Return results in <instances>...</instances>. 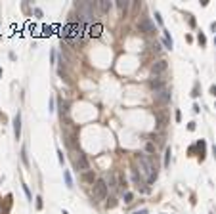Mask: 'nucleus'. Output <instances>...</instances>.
<instances>
[{
  "label": "nucleus",
  "mask_w": 216,
  "mask_h": 214,
  "mask_svg": "<svg viewBox=\"0 0 216 214\" xmlns=\"http://www.w3.org/2000/svg\"><path fill=\"white\" fill-rule=\"evenodd\" d=\"M117 8H119L121 13H124L128 10V2H126V0H117Z\"/></svg>",
  "instance_id": "13"
},
{
  "label": "nucleus",
  "mask_w": 216,
  "mask_h": 214,
  "mask_svg": "<svg viewBox=\"0 0 216 214\" xmlns=\"http://www.w3.org/2000/svg\"><path fill=\"white\" fill-rule=\"evenodd\" d=\"M90 37H102V25L100 23H94L92 27H90Z\"/></svg>",
  "instance_id": "11"
},
{
  "label": "nucleus",
  "mask_w": 216,
  "mask_h": 214,
  "mask_svg": "<svg viewBox=\"0 0 216 214\" xmlns=\"http://www.w3.org/2000/svg\"><path fill=\"white\" fill-rule=\"evenodd\" d=\"M115 205H117V201H115V199H111V201L109 203H107V206H109V208H113V206Z\"/></svg>",
  "instance_id": "22"
},
{
  "label": "nucleus",
  "mask_w": 216,
  "mask_h": 214,
  "mask_svg": "<svg viewBox=\"0 0 216 214\" xmlns=\"http://www.w3.org/2000/svg\"><path fill=\"white\" fill-rule=\"evenodd\" d=\"M167 69H168L167 61H164V59H161V61H155V63L151 65V73H153V75H155V77H157V75L164 73V71H167Z\"/></svg>",
  "instance_id": "7"
},
{
  "label": "nucleus",
  "mask_w": 216,
  "mask_h": 214,
  "mask_svg": "<svg viewBox=\"0 0 216 214\" xmlns=\"http://www.w3.org/2000/svg\"><path fill=\"white\" fill-rule=\"evenodd\" d=\"M107 182L105 180H96V184H94V197H96V201H103V199L107 197Z\"/></svg>",
  "instance_id": "3"
},
{
  "label": "nucleus",
  "mask_w": 216,
  "mask_h": 214,
  "mask_svg": "<svg viewBox=\"0 0 216 214\" xmlns=\"http://www.w3.org/2000/svg\"><path fill=\"white\" fill-rule=\"evenodd\" d=\"M82 180H84V182H88V184H96V180H94V172H92V170H86V172L82 174Z\"/></svg>",
  "instance_id": "12"
},
{
  "label": "nucleus",
  "mask_w": 216,
  "mask_h": 214,
  "mask_svg": "<svg viewBox=\"0 0 216 214\" xmlns=\"http://www.w3.org/2000/svg\"><path fill=\"white\" fill-rule=\"evenodd\" d=\"M197 147H199V157H201V161H203V159H205V141L203 140H199V141H197Z\"/></svg>",
  "instance_id": "15"
},
{
  "label": "nucleus",
  "mask_w": 216,
  "mask_h": 214,
  "mask_svg": "<svg viewBox=\"0 0 216 214\" xmlns=\"http://www.w3.org/2000/svg\"><path fill=\"white\" fill-rule=\"evenodd\" d=\"M0 77H2V69H0Z\"/></svg>",
  "instance_id": "29"
},
{
  "label": "nucleus",
  "mask_w": 216,
  "mask_h": 214,
  "mask_svg": "<svg viewBox=\"0 0 216 214\" xmlns=\"http://www.w3.org/2000/svg\"><path fill=\"white\" fill-rule=\"evenodd\" d=\"M157 124H159V128H164V124H167V117H164L163 113H157Z\"/></svg>",
  "instance_id": "14"
},
{
  "label": "nucleus",
  "mask_w": 216,
  "mask_h": 214,
  "mask_svg": "<svg viewBox=\"0 0 216 214\" xmlns=\"http://www.w3.org/2000/svg\"><path fill=\"white\" fill-rule=\"evenodd\" d=\"M63 176H65L67 187H73V180H71V174H69V172H67V170H65V172H63Z\"/></svg>",
  "instance_id": "19"
},
{
  "label": "nucleus",
  "mask_w": 216,
  "mask_h": 214,
  "mask_svg": "<svg viewBox=\"0 0 216 214\" xmlns=\"http://www.w3.org/2000/svg\"><path fill=\"white\" fill-rule=\"evenodd\" d=\"M132 178H134V182L138 184V186H136V187H138V189H140V184H142V178L138 176V172H136V170H132Z\"/></svg>",
  "instance_id": "20"
},
{
  "label": "nucleus",
  "mask_w": 216,
  "mask_h": 214,
  "mask_svg": "<svg viewBox=\"0 0 216 214\" xmlns=\"http://www.w3.org/2000/svg\"><path fill=\"white\" fill-rule=\"evenodd\" d=\"M132 199H134V195H132L130 191H126V193H124V203H132Z\"/></svg>",
  "instance_id": "21"
},
{
  "label": "nucleus",
  "mask_w": 216,
  "mask_h": 214,
  "mask_svg": "<svg viewBox=\"0 0 216 214\" xmlns=\"http://www.w3.org/2000/svg\"><path fill=\"white\" fill-rule=\"evenodd\" d=\"M147 151H149V153H153V151H155V147L151 145V143H147Z\"/></svg>",
  "instance_id": "25"
},
{
  "label": "nucleus",
  "mask_w": 216,
  "mask_h": 214,
  "mask_svg": "<svg viewBox=\"0 0 216 214\" xmlns=\"http://www.w3.org/2000/svg\"><path fill=\"white\" fill-rule=\"evenodd\" d=\"M149 88L153 90V92H159V90L167 88V86H164V81H163V78H159V77H153V78L149 81Z\"/></svg>",
  "instance_id": "8"
},
{
  "label": "nucleus",
  "mask_w": 216,
  "mask_h": 214,
  "mask_svg": "<svg viewBox=\"0 0 216 214\" xmlns=\"http://www.w3.org/2000/svg\"><path fill=\"white\" fill-rule=\"evenodd\" d=\"M132 214H147V210H136V212H132Z\"/></svg>",
  "instance_id": "28"
},
{
  "label": "nucleus",
  "mask_w": 216,
  "mask_h": 214,
  "mask_svg": "<svg viewBox=\"0 0 216 214\" xmlns=\"http://www.w3.org/2000/svg\"><path fill=\"white\" fill-rule=\"evenodd\" d=\"M107 187H111V189H117V180H115V174L111 172L109 174V186Z\"/></svg>",
  "instance_id": "17"
},
{
  "label": "nucleus",
  "mask_w": 216,
  "mask_h": 214,
  "mask_svg": "<svg viewBox=\"0 0 216 214\" xmlns=\"http://www.w3.org/2000/svg\"><path fill=\"white\" fill-rule=\"evenodd\" d=\"M73 162H75V168H77V170H82V172L88 170V159H86L82 153H75Z\"/></svg>",
  "instance_id": "6"
},
{
  "label": "nucleus",
  "mask_w": 216,
  "mask_h": 214,
  "mask_svg": "<svg viewBox=\"0 0 216 214\" xmlns=\"http://www.w3.org/2000/svg\"><path fill=\"white\" fill-rule=\"evenodd\" d=\"M164 166H170V147H167V151H164Z\"/></svg>",
  "instance_id": "18"
},
{
  "label": "nucleus",
  "mask_w": 216,
  "mask_h": 214,
  "mask_svg": "<svg viewBox=\"0 0 216 214\" xmlns=\"http://www.w3.org/2000/svg\"><path fill=\"white\" fill-rule=\"evenodd\" d=\"M164 46H167L168 50H172V38H170V35H168L167 31H164Z\"/></svg>",
  "instance_id": "16"
},
{
  "label": "nucleus",
  "mask_w": 216,
  "mask_h": 214,
  "mask_svg": "<svg viewBox=\"0 0 216 214\" xmlns=\"http://www.w3.org/2000/svg\"><path fill=\"white\" fill-rule=\"evenodd\" d=\"M78 8V13H80L82 19L90 21L92 17H94V10H96V4H92V2H80V4H77Z\"/></svg>",
  "instance_id": "2"
},
{
  "label": "nucleus",
  "mask_w": 216,
  "mask_h": 214,
  "mask_svg": "<svg viewBox=\"0 0 216 214\" xmlns=\"http://www.w3.org/2000/svg\"><path fill=\"white\" fill-rule=\"evenodd\" d=\"M13 134H16V140H19V136H21V115L19 113L13 119Z\"/></svg>",
  "instance_id": "9"
},
{
  "label": "nucleus",
  "mask_w": 216,
  "mask_h": 214,
  "mask_svg": "<svg viewBox=\"0 0 216 214\" xmlns=\"http://www.w3.org/2000/svg\"><path fill=\"white\" fill-rule=\"evenodd\" d=\"M37 208H42V199L37 197Z\"/></svg>",
  "instance_id": "23"
},
{
  "label": "nucleus",
  "mask_w": 216,
  "mask_h": 214,
  "mask_svg": "<svg viewBox=\"0 0 216 214\" xmlns=\"http://www.w3.org/2000/svg\"><path fill=\"white\" fill-rule=\"evenodd\" d=\"M210 94H212V96H216V86H214V84L210 86Z\"/></svg>",
  "instance_id": "27"
},
{
  "label": "nucleus",
  "mask_w": 216,
  "mask_h": 214,
  "mask_svg": "<svg viewBox=\"0 0 216 214\" xmlns=\"http://www.w3.org/2000/svg\"><path fill=\"white\" fill-rule=\"evenodd\" d=\"M111 8H113V4H111L109 0H100V2H98V10L102 13H109Z\"/></svg>",
  "instance_id": "10"
},
{
  "label": "nucleus",
  "mask_w": 216,
  "mask_h": 214,
  "mask_svg": "<svg viewBox=\"0 0 216 214\" xmlns=\"http://www.w3.org/2000/svg\"><path fill=\"white\" fill-rule=\"evenodd\" d=\"M140 165L143 166V174L147 176V184H153L157 180V168H155V162L151 157H145V155H140L138 157Z\"/></svg>",
  "instance_id": "1"
},
{
  "label": "nucleus",
  "mask_w": 216,
  "mask_h": 214,
  "mask_svg": "<svg viewBox=\"0 0 216 214\" xmlns=\"http://www.w3.org/2000/svg\"><path fill=\"white\" fill-rule=\"evenodd\" d=\"M214 42H216V38H214Z\"/></svg>",
  "instance_id": "30"
},
{
  "label": "nucleus",
  "mask_w": 216,
  "mask_h": 214,
  "mask_svg": "<svg viewBox=\"0 0 216 214\" xmlns=\"http://www.w3.org/2000/svg\"><path fill=\"white\" fill-rule=\"evenodd\" d=\"M155 17H157V23H159V25H161V23H163V19H161V13H159V12H157V13H155Z\"/></svg>",
  "instance_id": "24"
},
{
  "label": "nucleus",
  "mask_w": 216,
  "mask_h": 214,
  "mask_svg": "<svg viewBox=\"0 0 216 214\" xmlns=\"http://www.w3.org/2000/svg\"><path fill=\"white\" fill-rule=\"evenodd\" d=\"M199 42H201V44H205V42H207V38H205L203 35H199Z\"/></svg>",
  "instance_id": "26"
},
{
  "label": "nucleus",
  "mask_w": 216,
  "mask_h": 214,
  "mask_svg": "<svg viewBox=\"0 0 216 214\" xmlns=\"http://www.w3.org/2000/svg\"><path fill=\"white\" fill-rule=\"evenodd\" d=\"M153 100H155L159 105L170 103V90H168V88H163V90H159V92H155V94H153Z\"/></svg>",
  "instance_id": "5"
},
{
  "label": "nucleus",
  "mask_w": 216,
  "mask_h": 214,
  "mask_svg": "<svg viewBox=\"0 0 216 214\" xmlns=\"http://www.w3.org/2000/svg\"><path fill=\"white\" fill-rule=\"evenodd\" d=\"M138 27H140V32H143V35H155V23L149 19V17H142L140 19V23H138Z\"/></svg>",
  "instance_id": "4"
}]
</instances>
